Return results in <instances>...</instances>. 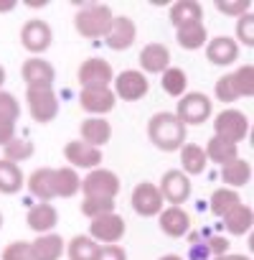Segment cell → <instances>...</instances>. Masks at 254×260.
Listing matches in <instances>:
<instances>
[{
    "label": "cell",
    "mask_w": 254,
    "mask_h": 260,
    "mask_svg": "<svg viewBox=\"0 0 254 260\" xmlns=\"http://www.w3.org/2000/svg\"><path fill=\"white\" fill-rule=\"evenodd\" d=\"M186 127L188 125H203L211 117V97L206 92H186L173 112Z\"/></svg>",
    "instance_id": "obj_5"
},
{
    "label": "cell",
    "mask_w": 254,
    "mask_h": 260,
    "mask_svg": "<svg viewBox=\"0 0 254 260\" xmlns=\"http://www.w3.org/2000/svg\"><path fill=\"white\" fill-rule=\"evenodd\" d=\"M160 77H163V79H160V84H163L165 94H171V97H178V100H181V97L188 92V77H186V72H183V69H178V67H168Z\"/></svg>",
    "instance_id": "obj_33"
},
{
    "label": "cell",
    "mask_w": 254,
    "mask_h": 260,
    "mask_svg": "<svg viewBox=\"0 0 254 260\" xmlns=\"http://www.w3.org/2000/svg\"><path fill=\"white\" fill-rule=\"evenodd\" d=\"M16 8V0H0V13H8Z\"/></svg>",
    "instance_id": "obj_48"
},
{
    "label": "cell",
    "mask_w": 254,
    "mask_h": 260,
    "mask_svg": "<svg viewBox=\"0 0 254 260\" xmlns=\"http://www.w3.org/2000/svg\"><path fill=\"white\" fill-rule=\"evenodd\" d=\"M76 77H79L81 89H84V87H112V79H114L112 67H109L104 59H99V56L81 61Z\"/></svg>",
    "instance_id": "obj_13"
},
{
    "label": "cell",
    "mask_w": 254,
    "mask_h": 260,
    "mask_svg": "<svg viewBox=\"0 0 254 260\" xmlns=\"http://www.w3.org/2000/svg\"><path fill=\"white\" fill-rule=\"evenodd\" d=\"M0 227H3V214H0Z\"/></svg>",
    "instance_id": "obj_51"
},
{
    "label": "cell",
    "mask_w": 254,
    "mask_h": 260,
    "mask_svg": "<svg viewBox=\"0 0 254 260\" xmlns=\"http://www.w3.org/2000/svg\"><path fill=\"white\" fill-rule=\"evenodd\" d=\"M168 18L176 28H183L191 23H203V6L198 0H178V3H173Z\"/></svg>",
    "instance_id": "obj_23"
},
{
    "label": "cell",
    "mask_w": 254,
    "mask_h": 260,
    "mask_svg": "<svg viewBox=\"0 0 254 260\" xmlns=\"http://www.w3.org/2000/svg\"><path fill=\"white\" fill-rule=\"evenodd\" d=\"M206 242V250H208V255L211 257H221V255H226L229 252V240L226 237H211V240H203Z\"/></svg>",
    "instance_id": "obj_45"
},
{
    "label": "cell",
    "mask_w": 254,
    "mask_h": 260,
    "mask_svg": "<svg viewBox=\"0 0 254 260\" xmlns=\"http://www.w3.org/2000/svg\"><path fill=\"white\" fill-rule=\"evenodd\" d=\"M97 250H99V245L89 235H76V237H71V242L66 245L64 252L69 255V260H94Z\"/></svg>",
    "instance_id": "obj_34"
},
{
    "label": "cell",
    "mask_w": 254,
    "mask_h": 260,
    "mask_svg": "<svg viewBox=\"0 0 254 260\" xmlns=\"http://www.w3.org/2000/svg\"><path fill=\"white\" fill-rule=\"evenodd\" d=\"M191 240V247H188V260H211L208 250H206V242L198 240L196 235H188Z\"/></svg>",
    "instance_id": "obj_44"
},
{
    "label": "cell",
    "mask_w": 254,
    "mask_h": 260,
    "mask_svg": "<svg viewBox=\"0 0 254 260\" xmlns=\"http://www.w3.org/2000/svg\"><path fill=\"white\" fill-rule=\"evenodd\" d=\"M114 212V199H97V197H84L81 202V214L92 222V219H99L104 214H112Z\"/></svg>",
    "instance_id": "obj_36"
},
{
    "label": "cell",
    "mask_w": 254,
    "mask_h": 260,
    "mask_svg": "<svg viewBox=\"0 0 254 260\" xmlns=\"http://www.w3.org/2000/svg\"><path fill=\"white\" fill-rule=\"evenodd\" d=\"M138 39V26L135 21H130L127 16H114L107 36H104V44L112 49V51H124V49H130Z\"/></svg>",
    "instance_id": "obj_14"
},
{
    "label": "cell",
    "mask_w": 254,
    "mask_h": 260,
    "mask_svg": "<svg viewBox=\"0 0 254 260\" xmlns=\"http://www.w3.org/2000/svg\"><path fill=\"white\" fill-rule=\"evenodd\" d=\"M112 84H114V89H112L114 97H119L124 102H138L150 89V82H148V77L140 69H124V72H119L112 79Z\"/></svg>",
    "instance_id": "obj_7"
},
{
    "label": "cell",
    "mask_w": 254,
    "mask_h": 260,
    "mask_svg": "<svg viewBox=\"0 0 254 260\" xmlns=\"http://www.w3.org/2000/svg\"><path fill=\"white\" fill-rule=\"evenodd\" d=\"M214 136L239 146L249 136V117L236 107H226L224 112H219L214 117Z\"/></svg>",
    "instance_id": "obj_3"
},
{
    "label": "cell",
    "mask_w": 254,
    "mask_h": 260,
    "mask_svg": "<svg viewBox=\"0 0 254 260\" xmlns=\"http://www.w3.org/2000/svg\"><path fill=\"white\" fill-rule=\"evenodd\" d=\"M206 153H203V148L201 146H196V143H183L181 146V171L191 179V176H198V174H203L206 171Z\"/></svg>",
    "instance_id": "obj_25"
},
{
    "label": "cell",
    "mask_w": 254,
    "mask_h": 260,
    "mask_svg": "<svg viewBox=\"0 0 254 260\" xmlns=\"http://www.w3.org/2000/svg\"><path fill=\"white\" fill-rule=\"evenodd\" d=\"M158 260H183V257H181V255H173V252H171V255H163V257H158Z\"/></svg>",
    "instance_id": "obj_49"
},
{
    "label": "cell",
    "mask_w": 254,
    "mask_h": 260,
    "mask_svg": "<svg viewBox=\"0 0 254 260\" xmlns=\"http://www.w3.org/2000/svg\"><path fill=\"white\" fill-rule=\"evenodd\" d=\"M28 191L38 199V202H46L51 204V199H56V186H54V169H36L28 181H26Z\"/></svg>",
    "instance_id": "obj_24"
},
{
    "label": "cell",
    "mask_w": 254,
    "mask_h": 260,
    "mask_svg": "<svg viewBox=\"0 0 254 260\" xmlns=\"http://www.w3.org/2000/svg\"><path fill=\"white\" fill-rule=\"evenodd\" d=\"M158 191H160L163 202H168L171 207H181L191 197V179L181 169H171V171L163 174Z\"/></svg>",
    "instance_id": "obj_10"
},
{
    "label": "cell",
    "mask_w": 254,
    "mask_h": 260,
    "mask_svg": "<svg viewBox=\"0 0 254 260\" xmlns=\"http://www.w3.org/2000/svg\"><path fill=\"white\" fill-rule=\"evenodd\" d=\"M203 153H206V161H214V164L226 166V164H231V161L239 158V146L211 136V141H208V146L203 148Z\"/></svg>",
    "instance_id": "obj_29"
},
{
    "label": "cell",
    "mask_w": 254,
    "mask_h": 260,
    "mask_svg": "<svg viewBox=\"0 0 254 260\" xmlns=\"http://www.w3.org/2000/svg\"><path fill=\"white\" fill-rule=\"evenodd\" d=\"M89 237L99 245H117L122 237H124V219L112 212V214H104L99 219H92L89 222Z\"/></svg>",
    "instance_id": "obj_11"
},
{
    "label": "cell",
    "mask_w": 254,
    "mask_h": 260,
    "mask_svg": "<svg viewBox=\"0 0 254 260\" xmlns=\"http://www.w3.org/2000/svg\"><path fill=\"white\" fill-rule=\"evenodd\" d=\"M251 224H254V212H251V207H246L244 202H241L239 207H234V209L224 217V227H226V232L234 235V237L246 235V232L251 230Z\"/></svg>",
    "instance_id": "obj_27"
},
{
    "label": "cell",
    "mask_w": 254,
    "mask_h": 260,
    "mask_svg": "<svg viewBox=\"0 0 254 260\" xmlns=\"http://www.w3.org/2000/svg\"><path fill=\"white\" fill-rule=\"evenodd\" d=\"M206 56L214 67H229L239 59V44L231 36H216L206 41Z\"/></svg>",
    "instance_id": "obj_19"
},
{
    "label": "cell",
    "mask_w": 254,
    "mask_h": 260,
    "mask_svg": "<svg viewBox=\"0 0 254 260\" xmlns=\"http://www.w3.org/2000/svg\"><path fill=\"white\" fill-rule=\"evenodd\" d=\"M148 138L155 148L173 153L186 143V125L173 112H155L148 120Z\"/></svg>",
    "instance_id": "obj_1"
},
{
    "label": "cell",
    "mask_w": 254,
    "mask_h": 260,
    "mask_svg": "<svg viewBox=\"0 0 254 260\" xmlns=\"http://www.w3.org/2000/svg\"><path fill=\"white\" fill-rule=\"evenodd\" d=\"M249 179H251V166L244 158H236V161L221 166V181L226 184V189H234L236 191V189L246 186Z\"/></svg>",
    "instance_id": "obj_26"
},
{
    "label": "cell",
    "mask_w": 254,
    "mask_h": 260,
    "mask_svg": "<svg viewBox=\"0 0 254 260\" xmlns=\"http://www.w3.org/2000/svg\"><path fill=\"white\" fill-rule=\"evenodd\" d=\"M138 61H140V72H143L145 77H148V74H163V72L171 67V49H168L165 44L153 41V44L143 46Z\"/></svg>",
    "instance_id": "obj_17"
},
{
    "label": "cell",
    "mask_w": 254,
    "mask_h": 260,
    "mask_svg": "<svg viewBox=\"0 0 254 260\" xmlns=\"http://www.w3.org/2000/svg\"><path fill=\"white\" fill-rule=\"evenodd\" d=\"M79 105L84 112H89V117H104L107 112L114 110L117 97L112 87H84L79 92Z\"/></svg>",
    "instance_id": "obj_8"
},
{
    "label": "cell",
    "mask_w": 254,
    "mask_h": 260,
    "mask_svg": "<svg viewBox=\"0 0 254 260\" xmlns=\"http://www.w3.org/2000/svg\"><path fill=\"white\" fill-rule=\"evenodd\" d=\"M3 260H33V257H31V242H26V240H16V242L6 245V250H3Z\"/></svg>",
    "instance_id": "obj_42"
},
{
    "label": "cell",
    "mask_w": 254,
    "mask_h": 260,
    "mask_svg": "<svg viewBox=\"0 0 254 260\" xmlns=\"http://www.w3.org/2000/svg\"><path fill=\"white\" fill-rule=\"evenodd\" d=\"M176 41H178L181 49H186V51H196V49L206 46V41H208V31H206L203 23H191V26H183V28L176 31Z\"/></svg>",
    "instance_id": "obj_31"
},
{
    "label": "cell",
    "mask_w": 254,
    "mask_h": 260,
    "mask_svg": "<svg viewBox=\"0 0 254 260\" xmlns=\"http://www.w3.org/2000/svg\"><path fill=\"white\" fill-rule=\"evenodd\" d=\"M94 260H127V252L119 245H99Z\"/></svg>",
    "instance_id": "obj_43"
},
{
    "label": "cell",
    "mask_w": 254,
    "mask_h": 260,
    "mask_svg": "<svg viewBox=\"0 0 254 260\" xmlns=\"http://www.w3.org/2000/svg\"><path fill=\"white\" fill-rule=\"evenodd\" d=\"M231 77H234V82H236L239 97H254V67H251V64L239 67L236 72H231Z\"/></svg>",
    "instance_id": "obj_37"
},
{
    "label": "cell",
    "mask_w": 254,
    "mask_h": 260,
    "mask_svg": "<svg viewBox=\"0 0 254 260\" xmlns=\"http://www.w3.org/2000/svg\"><path fill=\"white\" fill-rule=\"evenodd\" d=\"M66 250V242L61 235L49 232V235H38L31 242V257L33 260H59Z\"/></svg>",
    "instance_id": "obj_22"
},
{
    "label": "cell",
    "mask_w": 254,
    "mask_h": 260,
    "mask_svg": "<svg viewBox=\"0 0 254 260\" xmlns=\"http://www.w3.org/2000/svg\"><path fill=\"white\" fill-rule=\"evenodd\" d=\"M64 158H66V164H71V169H89V171H94V169H99L104 156H102L99 148H92V146H87L81 141H69L64 146Z\"/></svg>",
    "instance_id": "obj_15"
},
{
    "label": "cell",
    "mask_w": 254,
    "mask_h": 260,
    "mask_svg": "<svg viewBox=\"0 0 254 260\" xmlns=\"http://www.w3.org/2000/svg\"><path fill=\"white\" fill-rule=\"evenodd\" d=\"M79 136H81V143L102 151V146L109 143L112 138V125L107 117H87L79 125Z\"/></svg>",
    "instance_id": "obj_18"
},
{
    "label": "cell",
    "mask_w": 254,
    "mask_h": 260,
    "mask_svg": "<svg viewBox=\"0 0 254 260\" xmlns=\"http://www.w3.org/2000/svg\"><path fill=\"white\" fill-rule=\"evenodd\" d=\"M21 117V102L16 100V94L6 92V89H0V120H6V122H13Z\"/></svg>",
    "instance_id": "obj_38"
},
{
    "label": "cell",
    "mask_w": 254,
    "mask_h": 260,
    "mask_svg": "<svg viewBox=\"0 0 254 260\" xmlns=\"http://www.w3.org/2000/svg\"><path fill=\"white\" fill-rule=\"evenodd\" d=\"M26 105L36 122H51L59 115V97L54 87H31L26 89Z\"/></svg>",
    "instance_id": "obj_4"
},
{
    "label": "cell",
    "mask_w": 254,
    "mask_h": 260,
    "mask_svg": "<svg viewBox=\"0 0 254 260\" xmlns=\"http://www.w3.org/2000/svg\"><path fill=\"white\" fill-rule=\"evenodd\" d=\"M241 204V197L234 191V189H226V186H221V189H216L214 194H211V202H208V207H211V212L216 214V217H226L234 207H239Z\"/></svg>",
    "instance_id": "obj_32"
},
{
    "label": "cell",
    "mask_w": 254,
    "mask_h": 260,
    "mask_svg": "<svg viewBox=\"0 0 254 260\" xmlns=\"http://www.w3.org/2000/svg\"><path fill=\"white\" fill-rule=\"evenodd\" d=\"M122 184L119 176L107 171V169H94L81 179L79 191H84V197H97V199H117Z\"/></svg>",
    "instance_id": "obj_6"
},
{
    "label": "cell",
    "mask_w": 254,
    "mask_h": 260,
    "mask_svg": "<svg viewBox=\"0 0 254 260\" xmlns=\"http://www.w3.org/2000/svg\"><path fill=\"white\" fill-rule=\"evenodd\" d=\"M51 41H54V31H51V26L46 21L31 18V21L23 23V28H21V44H23V49L28 54H36V56L44 54L51 46Z\"/></svg>",
    "instance_id": "obj_9"
},
{
    "label": "cell",
    "mask_w": 254,
    "mask_h": 260,
    "mask_svg": "<svg viewBox=\"0 0 254 260\" xmlns=\"http://www.w3.org/2000/svg\"><path fill=\"white\" fill-rule=\"evenodd\" d=\"M33 153H36V146L31 141H26V138H13L11 143L3 146V161H11V164L28 161Z\"/></svg>",
    "instance_id": "obj_35"
},
{
    "label": "cell",
    "mask_w": 254,
    "mask_h": 260,
    "mask_svg": "<svg viewBox=\"0 0 254 260\" xmlns=\"http://www.w3.org/2000/svg\"><path fill=\"white\" fill-rule=\"evenodd\" d=\"M211 260H251L249 255H239V252H226L221 257H211Z\"/></svg>",
    "instance_id": "obj_47"
},
{
    "label": "cell",
    "mask_w": 254,
    "mask_h": 260,
    "mask_svg": "<svg viewBox=\"0 0 254 260\" xmlns=\"http://www.w3.org/2000/svg\"><path fill=\"white\" fill-rule=\"evenodd\" d=\"M13 138H16V125L0 120V148H3L6 143H11Z\"/></svg>",
    "instance_id": "obj_46"
},
{
    "label": "cell",
    "mask_w": 254,
    "mask_h": 260,
    "mask_svg": "<svg viewBox=\"0 0 254 260\" xmlns=\"http://www.w3.org/2000/svg\"><path fill=\"white\" fill-rule=\"evenodd\" d=\"M130 204H133V209H135L140 217L160 214V212H163V207H165V202H163V197H160L158 186H155V184H150V181H143V184H138V186H135Z\"/></svg>",
    "instance_id": "obj_12"
},
{
    "label": "cell",
    "mask_w": 254,
    "mask_h": 260,
    "mask_svg": "<svg viewBox=\"0 0 254 260\" xmlns=\"http://www.w3.org/2000/svg\"><path fill=\"white\" fill-rule=\"evenodd\" d=\"M3 84H6V69L0 67V89H3Z\"/></svg>",
    "instance_id": "obj_50"
},
{
    "label": "cell",
    "mask_w": 254,
    "mask_h": 260,
    "mask_svg": "<svg viewBox=\"0 0 254 260\" xmlns=\"http://www.w3.org/2000/svg\"><path fill=\"white\" fill-rule=\"evenodd\" d=\"M21 77H23V82H26V89H31V87H54L56 72H54V67H51L46 59L31 56L28 61H23Z\"/></svg>",
    "instance_id": "obj_16"
},
{
    "label": "cell",
    "mask_w": 254,
    "mask_h": 260,
    "mask_svg": "<svg viewBox=\"0 0 254 260\" xmlns=\"http://www.w3.org/2000/svg\"><path fill=\"white\" fill-rule=\"evenodd\" d=\"M26 186V176L18 164L0 158V194H18Z\"/></svg>",
    "instance_id": "obj_28"
},
{
    "label": "cell",
    "mask_w": 254,
    "mask_h": 260,
    "mask_svg": "<svg viewBox=\"0 0 254 260\" xmlns=\"http://www.w3.org/2000/svg\"><path fill=\"white\" fill-rule=\"evenodd\" d=\"M56 222H59V212H56L54 204H46V202H38V204L31 207L28 214H26V224H28L33 232H38V235L54 232Z\"/></svg>",
    "instance_id": "obj_21"
},
{
    "label": "cell",
    "mask_w": 254,
    "mask_h": 260,
    "mask_svg": "<svg viewBox=\"0 0 254 260\" xmlns=\"http://www.w3.org/2000/svg\"><path fill=\"white\" fill-rule=\"evenodd\" d=\"M214 92H216V100H219V102H226V105L241 100V97H239V89H236V82H234L231 74H224V77L216 82V89H214Z\"/></svg>",
    "instance_id": "obj_39"
},
{
    "label": "cell",
    "mask_w": 254,
    "mask_h": 260,
    "mask_svg": "<svg viewBox=\"0 0 254 260\" xmlns=\"http://www.w3.org/2000/svg\"><path fill=\"white\" fill-rule=\"evenodd\" d=\"M112 21H114L112 8L102 6V3H87L74 16V26H76V31L84 39H104L109 26H112Z\"/></svg>",
    "instance_id": "obj_2"
},
{
    "label": "cell",
    "mask_w": 254,
    "mask_h": 260,
    "mask_svg": "<svg viewBox=\"0 0 254 260\" xmlns=\"http://www.w3.org/2000/svg\"><path fill=\"white\" fill-rule=\"evenodd\" d=\"M191 227H193L191 224V214L183 207H163V212H160V230L168 237H173V240L186 237L191 232Z\"/></svg>",
    "instance_id": "obj_20"
},
{
    "label": "cell",
    "mask_w": 254,
    "mask_h": 260,
    "mask_svg": "<svg viewBox=\"0 0 254 260\" xmlns=\"http://www.w3.org/2000/svg\"><path fill=\"white\" fill-rule=\"evenodd\" d=\"M236 41H241L244 46H254V16L251 13L236 18Z\"/></svg>",
    "instance_id": "obj_41"
},
{
    "label": "cell",
    "mask_w": 254,
    "mask_h": 260,
    "mask_svg": "<svg viewBox=\"0 0 254 260\" xmlns=\"http://www.w3.org/2000/svg\"><path fill=\"white\" fill-rule=\"evenodd\" d=\"M216 8L229 16V18H241L246 13H251V3L249 0H216Z\"/></svg>",
    "instance_id": "obj_40"
},
{
    "label": "cell",
    "mask_w": 254,
    "mask_h": 260,
    "mask_svg": "<svg viewBox=\"0 0 254 260\" xmlns=\"http://www.w3.org/2000/svg\"><path fill=\"white\" fill-rule=\"evenodd\" d=\"M54 186H56V199H71L79 191L81 179H79V174L71 166L54 169Z\"/></svg>",
    "instance_id": "obj_30"
}]
</instances>
